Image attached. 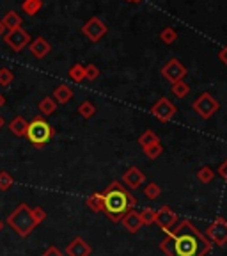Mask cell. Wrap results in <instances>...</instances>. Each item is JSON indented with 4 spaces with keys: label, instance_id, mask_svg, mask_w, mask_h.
Instances as JSON below:
<instances>
[{
    "label": "cell",
    "instance_id": "obj_7",
    "mask_svg": "<svg viewBox=\"0 0 227 256\" xmlns=\"http://www.w3.org/2000/svg\"><path fill=\"white\" fill-rule=\"evenodd\" d=\"M30 41V34L21 27L12 28V30H7L4 34V43L11 48L12 52H21Z\"/></svg>",
    "mask_w": 227,
    "mask_h": 256
},
{
    "label": "cell",
    "instance_id": "obj_18",
    "mask_svg": "<svg viewBox=\"0 0 227 256\" xmlns=\"http://www.w3.org/2000/svg\"><path fill=\"white\" fill-rule=\"evenodd\" d=\"M27 126H28L27 120L21 118V116H16L14 120L9 123V128H11V132L14 134L16 137H25V134H27Z\"/></svg>",
    "mask_w": 227,
    "mask_h": 256
},
{
    "label": "cell",
    "instance_id": "obj_19",
    "mask_svg": "<svg viewBox=\"0 0 227 256\" xmlns=\"http://www.w3.org/2000/svg\"><path fill=\"white\" fill-rule=\"evenodd\" d=\"M37 108H39L41 116H50V114H53V112L57 110V102L53 100L52 96H44L43 100L39 102V105H37Z\"/></svg>",
    "mask_w": 227,
    "mask_h": 256
},
{
    "label": "cell",
    "instance_id": "obj_29",
    "mask_svg": "<svg viewBox=\"0 0 227 256\" xmlns=\"http://www.w3.org/2000/svg\"><path fill=\"white\" fill-rule=\"evenodd\" d=\"M12 80H14V73L11 72V68H7V66L0 68V86H2V88L11 86Z\"/></svg>",
    "mask_w": 227,
    "mask_h": 256
},
{
    "label": "cell",
    "instance_id": "obj_15",
    "mask_svg": "<svg viewBox=\"0 0 227 256\" xmlns=\"http://www.w3.org/2000/svg\"><path fill=\"white\" fill-rule=\"evenodd\" d=\"M121 224H123L124 228H126L130 233L140 232V228L144 226L142 219H140V214L135 212V210H130V212H128L126 216H124L123 219H121Z\"/></svg>",
    "mask_w": 227,
    "mask_h": 256
},
{
    "label": "cell",
    "instance_id": "obj_12",
    "mask_svg": "<svg viewBox=\"0 0 227 256\" xmlns=\"http://www.w3.org/2000/svg\"><path fill=\"white\" fill-rule=\"evenodd\" d=\"M92 248L85 242L82 236H75L66 248V254L68 256H91Z\"/></svg>",
    "mask_w": 227,
    "mask_h": 256
},
{
    "label": "cell",
    "instance_id": "obj_9",
    "mask_svg": "<svg viewBox=\"0 0 227 256\" xmlns=\"http://www.w3.org/2000/svg\"><path fill=\"white\" fill-rule=\"evenodd\" d=\"M188 70L183 62H180L178 59H171L167 64H165L164 68H162V76L167 78L171 84H176V82H180L187 76Z\"/></svg>",
    "mask_w": 227,
    "mask_h": 256
},
{
    "label": "cell",
    "instance_id": "obj_1",
    "mask_svg": "<svg viewBox=\"0 0 227 256\" xmlns=\"http://www.w3.org/2000/svg\"><path fill=\"white\" fill-rule=\"evenodd\" d=\"M160 251L167 256H206L212 251V242L192 220L183 219L160 242Z\"/></svg>",
    "mask_w": 227,
    "mask_h": 256
},
{
    "label": "cell",
    "instance_id": "obj_36",
    "mask_svg": "<svg viewBox=\"0 0 227 256\" xmlns=\"http://www.w3.org/2000/svg\"><path fill=\"white\" fill-rule=\"evenodd\" d=\"M217 172H219V174L222 176L224 180H226V184H227V158L224 160L222 164L219 166V169H217Z\"/></svg>",
    "mask_w": 227,
    "mask_h": 256
},
{
    "label": "cell",
    "instance_id": "obj_16",
    "mask_svg": "<svg viewBox=\"0 0 227 256\" xmlns=\"http://www.w3.org/2000/svg\"><path fill=\"white\" fill-rule=\"evenodd\" d=\"M52 98L60 105L68 104V102L73 100V89L69 88V86H57Z\"/></svg>",
    "mask_w": 227,
    "mask_h": 256
},
{
    "label": "cell",
    "instance_id": "obj_31",
    "mask_svg": "<svg viewBox=\"0 0 227 256\" xmlns=\"http://www.w3.org/2000/svg\"><path fill=\"white\" fill-rule=\"evenodd\" d=\"M12 184H14V178L7 171H0V190L7 192L12 187Z\"/></svg>",
    "mask_w": 227,
    "mask_h": 256
},
{
    "label": "cell",
    "instance_id": "obj_23",
    "mask_svg": "<svg viewBox=\"0 0 227 256\" xmlns=\"http://www.w3.org/2000/svg\"><path fill=\"white\" fill-rule=\"evenodd\" d=\"M213 178H215V171H213L210 166H203V168L197 171V180L201 182V184H212Z\"/></svg>",
    "mask_w": 227,
    "mask_h": 256
},
{
    "label": "cell",
    "instance_id": "obj_38",
    "mask_svg": "<svg viewBox=\"0 0 227 256\" xmlns=\"http://www.w3.org/2000/svg\"><path fill=\"white\" fill-rule=\"evenodd\" d=\"M4 104H5V98H4V96H2V94H0V108L4 107Z\"/></svg>",
    "mask_w": 227,
    "mask_h": 256
},
{
    "label": "cell",
    "instance_id": "obj_40",
    "mask_svg": "<svg viewBox=\"0 0 227 256\" xmlns=\"http://www.w3.org/2000/svg\"><path fill=\"white\" fill-rule=\"evenodd\" d=\"M126 2H130V4H140L142 0H126Z\"/></svg>",
    "mask_w": 227,
    "mask_h": 256
},
{
    "label": "cell",
    "instance_id": "obj_5",
    "mask_svg": "<svg viewBox=\"0 0 227 256\" xmlns=\"http://www.w3.org/2000/svg\"><path fill=\"white\" fill-rule=\"evenodd\" d=\"M192 107H194V110H196L203 120H210V118L219 110L220 104L217 102L215 96L210 94V92H201Z\"/></svg>",
    "mask_w": 227,
    "mask_h": 256
},
{
    "label": "cell",
    "instance_id": "obj_37",
    "mask_svg": "<svg viewBox=\"0 0 227 256\" xmlns=\"http://www.w3.org/2000/svg\"><path fill=\"white\" fill-rule=\"evenodd\" d=\"M219 59L222 60V62L227 66V46H224L222 50H220V52H219Z\"/></svg>",
    "mask_w": 227,
    "mask_h": 256
},
{
    "label": "cell",
    "instance_id": "obj_21",
    "mask_svg": "<svg viewBox=\"0 0 227 256\" xmlns=\"http://www.w3.org/2000/svg\"><path fill=\"white\" fill-rule=\"evenodd\" d=\"M21 9H23L25 14L28 16H36L37 12L43 9V0H23L21 4Z\"/></svg>",
    "mask_w": 227,
    "mask_h": 256
},
{
    "label": "cell",
    "instance_id": "obj_14",
    "mask_svg": "<svg viewBox=\"0 0 227 256\" xmlns=\"http://www.w3.org/2000/svg\"><path fill=\"white\" fill-rule=\"evenodd\" d=\"M28 50H30V54L36 59H44V57L48 56V54L52 52V44L48 43L44 38H36L34 41H30L28 43Z\"/></svg>",
    "mask_w": 227,
    "mask_h": 256
},
{
    "label": "cell",
    "instance_id": "obj_13",
    "mask_svg": "<svg viewBox=\"0 0 227 256\" xmlns=\"http://www.w3.org/2000/svg\"><path fill=\"white\" fill-rule=\"evenodd\" d=\"M146 182V174L139 168H128L123 174V184L130 188H139Z\"/></svg>",
    "mask_w": 227,
    "mask_h": 256
},
{
    "label": "cell",
    "instance_id": "obj_42",
    "mask_svg": "<svg viewBox=\"0 0 227 256\" xmlns=\"http://www.w3.org/2000/svg\"><path fill=\"white\" fill-rule=\"evenodd\" d=\"M2 230H4V222H2V220H0V232H2Z\"/></svg>",
    "mask_w": 227,
    "mask_h": 256
},
{
    "label": "cell",
    "instance_id": "obj_4",
    "mask_svg": "<svg viewBox=\"0 0 227 256\" xmlns=\"http://www.w3.org/2000/svg\"><path fill=\"white\" fill-rule=\"evenodd\" d=\"M55 136V130L50 123H46L43 116H36L34 120L28 123L27 134L25 137L28 139V142L34 146V148H44L50 140Z\"/></svg>",
    "mask_w": 227,
    "mask_h": 256
},
{
    "label": "cell",
    "instance_id": "obj_17",
    "mask_svg": "<svg viewBox=\"0 0 227 256\" xmlns=\"http://www.w3.org/2000/svg\"><path fill=\"white\" fill-rule=\"evenodd\" d=\"M0 22H2L4 28H7V30H12V28L21 27V24H23V20H21V14H18L16 11H7L4 14V18H2Z\"/></svg>",
    "mask_w": 227,
    "mask_h": 256
},
{
    "label": "cell",
    "instance_id": "obj_35",
    "mask_svg": "<svg viewBox=\"0 0 227 256\" xmlns=\"http://www.w3.org/2000/svg\"><path fill=\"white\" fill-rule=\"evenodd\" d=\"M43 256H64V254H62V251H60L59 248H55V246H50V248L43 252Z\"/></svg>",
    "mask_w": 227,
    "mask_h": 256
},
{
    "label": "cell",
    "instance_id": "obj_30",
    "mask_svg": "<svg viewBox=\"0 0 227 256\" xmlns=\"http://www.w3.org/2000/svg\"><path fill=\"white\" fill-rule=\"evenodd\" d=\"M160 40L164 41L165 44H172V43H176V40H178V32H176L172 27H165L164 30L160 32Z\"/></svg>",
    "mask_w": 227,
    "mask_h": 256
},
{
    "label": "cell",
    "instance_id": "obj_34",
    "mask_svg": "<svg viewBox=\"0 0 227 256\" xmlns=\"http://www.w3.org/2000/svg\"><path fill=\"white\" fill-rule=\"evenodd\" d=\"M32 214H34V217H36L37 224H41L44 219H46V212H44V208H41V206L32 208Z\"/></svg>",
    "mask_w": 227,
    "mask_h": 256
},
{
    "label": "cell",
    "instance_id": "obj_20",
    "mask_svg": "<svg viewBox=\"0 0 227 256\" xmlns=\"http://www.w3.org/2000/svg\"><path fill=\"white\" fill-rule=\"evenodd\" d=\"M85 204H87V208H91L92 212H103V196H101V192L91 194L85 200Z\"/></svg>",
    "mask_w": 227,
    "mask_h": 256
},
{
    "label": "cell",
    "instance_id": "obj_2",
    "mask_svg": "<svg viewBox=\"0 0 227 256\" xmlns=\"http://www.w3.org/2000/svg\"><path fill=\"white\" fill-rule=\"evenodd\" d=\"M101 196H103V214L112 222H121V219L137 206V198L117 180L110 182L101 192Z\"/></svg>",
    "mask_w": 227,
    "mask_h": 256
},
{
    "label": "cell",
    "instance_id": "obj_28",
    "mask_svg": "<svg viewBox=\"0 0 227 256\" xmlns=\"http://www.w3.org/2000/svg\"><path fill=\"white\" fill-rule=\"evenodd\" d=\"M160 194H162V188H160V185L155 184V182H149V184L144 187V196L148 198V200H156Z\"/></svg>",
    "mask_w": 227,
    "mask_h": 256
},
{
    "label": "cell",
    "instance_id": "obj_24",
    "mask_svg": "<svg viewBox=\"0 0 227 256\" xmlns=\"http://www.w3.org/2000/svg\"><path fill=\"white\" fill-rule=\"evenodd\" d=\"M78 114H80L82 118H84V120H91V118L96 114L94 104H92V102H89V100L82 102V104L78 105Z\"/></svg>",
    "mask_w": 227,
    "mask_h": 256
},
{
    "label": "cell",
    "instance_id": "obj_3",
    "mask_svg": "<svg viewBox=\"0 0 227 256\" xmlns=\"http://www.w3.org/2000/svg\"><path fill=\"white\" fill-rule=\"evenodd\" d=\"M7 226L20 236H28L34 230L39 226L32 214V208L28 206L27 203H20L18 206L12 210L11 214L7 216Z\"/></svg>",
    "mask_w": 227,
    "mask_h": 256
},
{
    "label": "cell",
    "instance_id": "obj_22",
    "mask_svg": "<svg viewBox=\"0 0 227 256\" xmlns=\"http://www.w3.org/2000/svg\"><path fill=\"white\" fill-rule=\"evenodd\" d=\"M68 75H69V78L73 80V82H82V80L85 78V66L84 64H73L71 68H69V72H68Z\"/></svg>",
    "mask_w": 227,
    "mask_h": 256
},
{
    "label": "cell",
    "instance_id": "obj_32",
    "mask_svg": "<svg viewBox=\"0 0 227 256\" xmlns=\"http://www.w3.org/2000/svg\"><path fill=\"white\" fill-rule=\"evenodd\" d=\"M140 214V219H142L144 226H151V224H155V217H156V210H153V208H144Z\"/></svg>",
    "mask_w": 227,
    "mask_h": 256
},
{
    "label": "cell",
    "instance_id": "obj_27",
    "mask_svg": "<svg viewBox=\"0 0 227 256\" xmlns=\"http://www.w3.org/2000/svg\"><path fill=\"white\" fill-rule=\"evenodd\" d=\"M142 152L148 158L156 160L162 153H164V146H162V142H155V144H151V146H148V148H144Z\"/></svg>",
    "mask_w": 227,
    "mask_h": 256
},
{
    "label": "cell",
    "instance_id": "obj_25",
    "mask_svg": "<svg viewBox=\"0 0 227 256\" xmlns=\"http://www.w3.org/2000/svg\"><path fill=\"white\" fill-rule=\"evenodd\" d=\"M155 142H160V139L153 130H146V132L139 137V144H140V148L142 150L148 148V146H151V144H155Z\"/></svg>",
    "mask_w": 227,
    "mask_h": 256
},
{
    "label": "cell",
    "instance_id": "obj_6",
    "mask_svg": "<svg viewBox=\"0 0 227 256\" xmlns=\"http://www.w3.org/2000/svg\"><path fill=\"white\" fill-rule=\"evenodd\" d=\"M206 238L212 242V246H222L227 244V220L224 217H217L206 230Z\"/></svg>",
    "mask_w": 227,
    "mask_h": 256
},
{
    "label": "cell",
    "instance_id": "obj_41",
    "mask_svg": "<svg viewBox=\"0 0 227 256\" xmlns=\"http://www.w3.org/2000/svg\"><path fill=\"white\" fill-rule=\"evenodd\" d=\"M2 126H4V118L0 116V130H2Z\"/></svg>",
    "mask_w": 227,
    "mask_h": 256
},
{
    "label": "cell",
    "instance_id": "obj_8",
    "mask_svg": "<svg viewBox=\"0 0 227 256\" xmlns=\"http://www.w3.org/2000/svg\"><path fill=\"white\" fill-rule=\"evenodd\" d=\"M151 114L158 121H162V123H169V121H172L176 118L178 108L172 105V102L169 100V98L162 96V98H160V100L151 107Z\"/></svg>",
    "mask_w": 227,
    "mask_h": 256
},
{
    "label": "cell",
    "instance_id": "obj_10",
    "mask_svg": "<svg viewBox=\"0 0 227 256\" xmlns=\"http://www.w3.org/2000/svg\"><path fill=\"white\" fill-rule=\"evenodd\" d=\"M107 30H108L107 25H105L100 18H96V16H94V18H89V20L82 25V32H84V36L89 38L92 43L100 41L101 38L107 34Z\"/></svg>",
    "mask_w": 227,
    "mask_h": 256
},
{
    "label": "cell",
    "instance_id": "obj_26",
    "mask_svg": "<svg viewBox=\"0 0 227 256\" xmlns=\"http://www.w3.org/2000/svg\"><path fill=\"white\" fill-rule=\"evenodd\" d=\"M172 94L176 96V98H185V96L190 92V86L185 82V80H180V82H176V84H172L171 88Z\"/></svg>",
    "mask_w": 227,
    "mask_h": 256
},
{
    "label": "cell",
    "instance_id": "obj_11",
    "mask_svg": "<svg viewBox=\"0 0 227 256\" xmlns=\"http://www.w3.org/2000/svg\"><path fill=\"white\" fill-rule=\"evenodd\" d=\"M176 222H178V214L171 206H162L160 210H156L155 224H158V228L162 232L169 233L176 226Z\"/></svg>",
    "mask_w": 227,
    "mask_h": 256
},
{
    "label": "cell",
    "instance_id": "obj_33",
    "mask_svg": "<svg viewBox=\"0 0 227 256\" xmlns=\"http://www.w3.org/2000/svg\"><path fill=\"white\" fill-rule=\"evenodd\" d=\"M100 68L96 66V64H87L85 66V78H89V80H96L98 76H100Z\"/></svg>",
    "mask_w": 227,
    "mask_h": 256
},
{
    "label": "cell",
    "instance_id": "obj_39",
    "mask_svg": "<svg viewBox=\"0 0 227 256\" xmlns=\"http://www.w3.org/2000/svg\"><path fill=\"white\" fill-rule=\"evenodd\" d=\"M4 30H5L4 25H2V22H0V36H4Z\"/></svg>",
    "mask_w": 227,
    "mask_h": 256
}]
</instances>
